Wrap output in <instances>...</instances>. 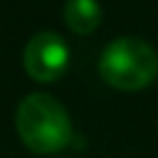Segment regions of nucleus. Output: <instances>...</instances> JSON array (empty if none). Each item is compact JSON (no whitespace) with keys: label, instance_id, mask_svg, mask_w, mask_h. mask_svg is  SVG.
Instances as JSON below:
<instances>
[{"label":"nucleus","instance_id":"1","mask_svg":"<svg viewBox=\"0 0 158 158\" xmlns=\"http://www.w3.org/2000/svg\"><path fill=\"white\" fill-rule=\"evenodd\" d=\"M19 139L35 153H58L72 139V121L65 107L47 93H30L16 109Z\"/></svg>","mask_w":158,"mask_h":158},{"label":"nucleus","instance_id":"2","mask_svg":"<svg viewBox=\"0 0 158 158\" xmlns=\"http://www.w3.org/2000/svg\"><path fill=\"white\" fill-rule=\"evenodd\" d=\"M98 72L116 91H142L158 74V56L139 37H118L105 47Z\"/></svg>","mask_w":158,"mask_h":158},{"label":"nucleus","instance_id":"3","mask_svg":"<svg viewBox=\"0 0 158 158\" xmlns=\"http://www.w3.org/2000/svg\"><path fill=\"white\" fill-rule=\"evenodd\" d=\"M70 65V49L68 42L58 33H37L28 40L23 49V68L30 79L49 84L65 74Z\"/></svg>","mask_w":158,"mask_h":158},{"label":"nucleus","instance_id":"4","mask_svg":"<svg viewBox=\"0 0 158 158\" xmlns=\"http://www.w3.org/2000/svg\"><path fill=\"white\" fill-rule=\"evenodd\" d=\"M102 10L98 0H68L65 2V23L72 33L89 35L100 26Z\"/></svg>","mask_w":158,"mask_h":158}]
</instances>
